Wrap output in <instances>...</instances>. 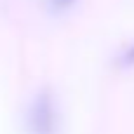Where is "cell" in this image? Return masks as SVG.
<instances>
[{"mask_svg": "<svg viewBox=\"0 0 134 134\" xmlns=\"http://www.w3.org/2000/svg\"><path fill=\"white\" fill-rule=\"evenodd\" d=\"M28 134H57V106L47 92H40L28 108Z\"/></svg>", "mask_w": 134, "mask_h": 134, "instance_id": "cell-1", "label": "cell"}]
</instances>
